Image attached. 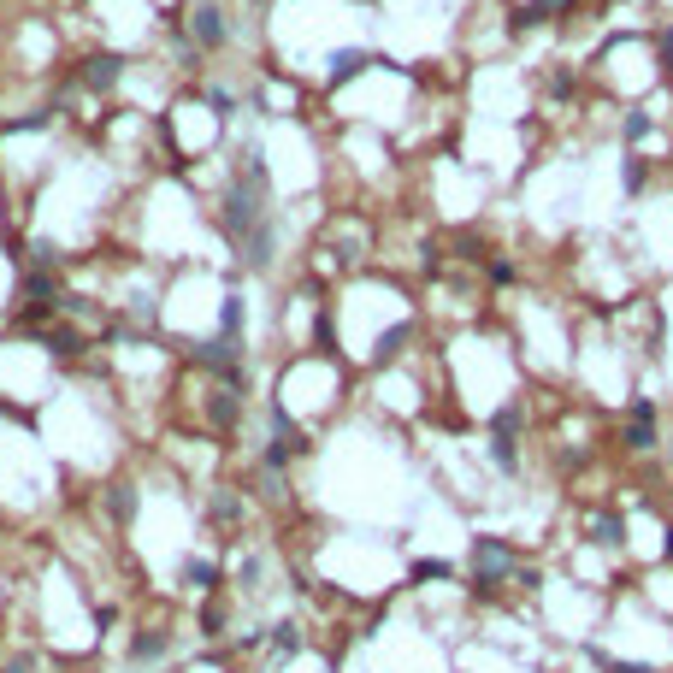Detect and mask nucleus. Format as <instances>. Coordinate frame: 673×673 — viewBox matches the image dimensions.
Wrapping results in <instances>:
<instances>
[{
  "label": "nucleus",
  "instance_id": "nucleus-1",
  "mask_svg": "<svg viewBox=\"0 0 673 673\" xmlns=\"http://www.w3.org/2000/svg\"><path fill=\"white\" fill-rule=\"evenodd\" d=\"M514 579V549L508 538H473V590H503Z\"/></svg>",
  "mask_w": 673,
  "mask_h": 673
},
{
  "label": "nucleus",
  "instance_id": "nucleus-2",
  "mask_svg": "<svg viewBox=\"0 0 673 673\" xmlns=\"http://www.w3.org/2000/svg\"><path fill=\"white\" fill-rule=\"evenodd\" d=\"M178 656V638H171L166 626H148V632H136L130 638V673H148V668H166V661Z\"/></svg>",
  "mask_w": 673,
  "mask_h": 673
},
{
  "label": "nucleus",
  "instance_id": "nucleus-3",
  "mask_svg": "<svg viewBox=\"0 0 673 673\" xmlns=\"http://www.w3.org/2000/svg\"><path fill=\"white\" fill-rule=\"evenodd\" d=\"M620 449H632V455L656 449V402H632V407H626V432H620Z\"/></svg>",
  "mask_w": 673,
  "mask_h": 673
},
{
  "label": "nucleus",
  "instance_id": "nucleus-4",
  "mask_svg": "<svg viewBox=\"0 0 673 673\" xmlns=\"http://www.w3.org/2000/svg\"><path fill=\"white\" fill-rule=\"evenodd\" d=\"M585 532H590V544L620 549V544H626V520H620V514H590V526H585Z\"/></svg>",
  "mask_w": 673,
  "mask_h": 673
},
{
  "label": "nucleus",
  "instance_id": "nucleus-5",
  "mask_svg": "<svg viewBox=\"0 0 673 673\" xmlns=\"http://www.w3.org/2000/svg\"><path fill=\"white\" fill-rule=\"evenodd\" d=\"M219 567H213V561H201V555H189V561H183V585H189V590H219Z\"/></svg>",
  "mask_w": 673,
  "mask_h": 673
},
{
  "label": "nucleus",
  "instance_id": "nucleus-6",
  "mask_svg": "<svg viewBox=\"0 0 673 673\" xmlns=\"http://www.w3.org/2000/svg\"><path fill=\"white\" fill-rule=\"evenodd\" d=\"M196 42L201 48H219L224 42V13H219V6H201V13H196Z\"/></svg>",
  "mask_w": 673,
  "mask_h": 673
},
{
  "label": "nucleus",
  "instance_id": "nucleus-7",
  "mask_svg": "<svg viewBox=\"0 0 673 673\" xmlns=\"http://www.w3.org/2000/svg\"><path fill=\"white\" fill-rule=\"evenodd\" d=\"M107 514L118 520V526H130V520H136V485H112L107 491Z\"/></svg>",
  "mask_w": 673,
  "mask_h": 673
},
{
  "label": "nucleus",
  "instance_id": "nucleus-8",
  "mask_svg": "<svg viewBox=\"0 0 673 673\" xmlns=\"http://www.w3.org/2000/svg\"><path fill=\"white\" fill-rule=\"evenodd\" d=\"M118 66H125L118 54H112V59H89V83H95V89H107L112 77H118Z\"/></svg>",
  "mask_w": 673,
  "mask_h": 673
},
{
  "label": "nucleus",
  "instance_id": "nucleus-9",
  "mask_svg": "<svg viewBox=\"0 0 673 673\" xmlns=\"http://www.w3.org/2000/svg\"><path fill=\"white\" fill-rule=\"evenodd\" d=\"M361 66H372V59L361 54V48H354V54H336V59H331V77H336V83H343V77H354V71H361Z\"/></svg>",
  "mask_w": 673,
  "mask_h": 673
},
{
  "label": "nucleus",
  "instance_id": "nucleus-10",
  "mask_svg": "<svg viewBox=\"0 0 673 673\" xmlns=\"http://www.w3.org/2000/svg\"><path fill=\"white\" fill-rule=\"evenodd\" d=\"M414 579H455L449 561H414Z\"/></svg>",
  "mask_w": 673,
  "mask_h": 673
},
{
  "label": "nucleus",
  "instance_id": "nucleus-11",
  "mask_svg": "<svg viewBox=\"0 0 673 673\" xmlns=\"http://www.w3.org/2000/svg\"><path fill=\"white\" fill-rule=\"evenodd\" d=\"M650 136V118H644V112H632V118H626V142H644Z\"/></svg>",
  "mask_w": 673,
  "mask_h": 673
}]
</instances>
